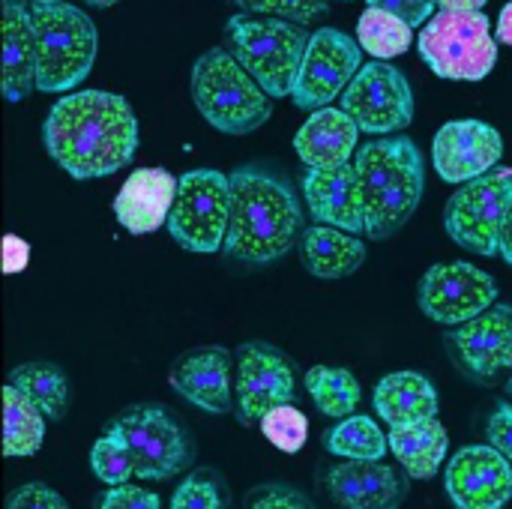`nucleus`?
I'll use <instances>...</instances> for the list:
<instances>
[{
  "instance_id": "4c0bfd02",
  "label": "nucleus",
  "mask_w": 512,
  "mask_h": 509,
  "mask_svg": "<svg viewBox=\"0 0 512 509\" xmlns=\"http://www.w3.org/2000/svg\"><path fill=\"white\" fill-rule=\"evenodd\" d=\"M6 507L9 509H21V507L66 509V501H63L54 489H48L45 483H27V486L15 489V492L6 498Z\"/></svg>"
},
{
  "instance_id": "a18cd8bd",
  "label": "nucleus",
  "mask_w": 512,
  "mask_h": 509,
  "mask_svg": "<svg viewBox=\"0 0 512 509\" xmlns=\"http://www.w3.org/2000/svg\"><path fill=\"white\" fill-rule=\"evenodd\" d=\"M81 3L96 6V9H108V6H114V3H120V0H81Z\"/></svg>"
},
{
  "instance_id": "f8f14e48",
  "label": "nucleus",
  "mask_w": 512,
  "mask_h": 509,
  "mask_svg": "<svg viewBox=\"0 0 512 509\" xmlns=\"http://www.w3.org/2000/svg\"><path fill=\"white\" fill-rule=\"evenodd\" d=\"M498 300V282L492 273L468 261L432 264L417 288V303L426 318L456 327L465 324Z\"/></svg>"
},
{
  "instance_id": "393cba45",
  "label": "nucleus",
  "mask_w": 512,
  "mask_h": 509,
  "mask_svg": "<svg viewBox=\"0 0 512 509\" xmlns=\"http://www.w3.org/2000/svg\"><path fill=\"white\" fill-rule=\"evenodd\" d=\"M375 411L393 426H408L438 417V390L420 372H393L375 387Z\"/></svg>"
},
{
  "instance_id": "ea45409f",
  "label": "nucleus",
  "mask_w": 512,
  "mask_h": 509,
  "mask_svg": "<svg viewBox=\"0 0 512 509\" xmlns=\"http://www.w3.org/2000/svg\"><path fill=\"white\" fill-rule=\"evenodd\" d=\"M486 435H489V444L512 462V405H498L492 411L486 423Z\"/></svg>"
},
{
  "instance_id": "bb28decb",
  "label": "nucleus",
  "mask_w": 512,
  "mask_h": 509,
  "mask_svg": "<svg viewBox=\"0 0 512 509\" xmlns=\"http://www.w3.org/2000/svg\"><path fill=\"white\" fill-rule=\"evenodd\" d=\"M45 441V414L12 384L3 387V453L9 459L36 456Z\"/></svg>"
},
{
  "instance_id": "c03bdc74",
  "label": "nucleus",
  "mask_w": 512,
  "mask_h": 509,
  "mask_svg": "<svg viewBox=\"0 0 512 509\" xmlns=\"http://www.w3.org/2000/svg\"><path fill=\"white\" fill-rule=\"evenodd\" d=\"M501 258L512 267V201L504 216V228H501Z\"/></svg>"
},
{
  "instance_id": "72a5a7b5",
  "label": "nucleus",
  "mask_w": 512,
  "mask_h": 509,
  "mask_svg": "<svg viewBox=\"0 0 512 509\" xmlns=\"http://www.w3.org/2000/svg\"><path fill=\"white\" fill-rule=\"evenodd\" d=\"M243 12L264 15V18H285L294 24H309L327 15L330 0H234Z\"/></svg>"
},
{
  "instance_id": "aec40b11",
  "label": "nucleus",
  "mask_w": 512,
  "mask_h": 509,
  "mask_svg": "<svg viewBox=\"0 0 512 509\" xmlns=\"http://www.w3.org/2000/svg\"><path fill=\"white\" fill-rule=\"evenodd\" d=\"M303 192L315 222L336 225L351 234H366L357 165L345 162L339 168H309L303 177Z\"/></svg>"
},
{
  "instance_id": "e433bc0d",
  "label": "nucleus",
  "mask_w": 512,
  "mask_h": 509,
  "mask_svg": "<svg viewBox=\"0 0 512 509\" xmlns=\"http://www.w3.org/2000/svg\"><path fill=\"white\" fill-rule=\"evenodd\" d=\"M96 507L102 509H156L162 507L156 492H147L144 486H111L102 498H96Z\"/></svg>"
},
{
  "instance_id": "4be33fe9",
  "label": "nucleus",
  "mask_w": 512,
  "mask_h": 509,
  "mask_svg": "<svg viewBox=\"0 0 512 509\" xmlns=\"http://www.w3.org/2000/svg\"><path fill=\"white\" fill-rule=\"evenodd\" d=\"M360 126L342 108H318L312 117L297 129L294 150L309 168H339L351 162L357 150Z\"/></svg>"
},
{
  "instance_id": "c756f323",
  "label": "nucleus",
  "mask_w": 512,
  "mask_h": 509,
  "mask_svg": "<svg viewBox=\"0 0 512 509\" xmlns=\"http://www.w3.org/2000/svg\"><path fill=\"white\" fill-rule=\"evenodd\" d=\"M357 42L375 60H390V57H399V54H405L411 48L414 30L399 15L366 6V12L357 21Z\"/></svg>"
},
{
  "instance_id": "b1692460",
  "label": "nucleus",
  "mask_w": 512,
  "mask_h": 509,
  "mask_svg": "<svg viewBox=\"0 0 512 509\" xmlns=\"http://www.w3.org/2000/svg\"><path fill=\"white\" fill-rule=\"evenodd\" d=\"M300 261L318 279H345L366 261V246L357 234L336 225H312L300 237Z\"/></svg>"
},
{
  "instance_id": "39448f33",
  "label": "nucleus",
  "mask_w": 512,
  "mask_h": 509,
  "mask_svg": "<svg viewBox=\"0 0 512 509\" xmlns=\"http://www.w3.org/2000/svg\"><path fill=\"white\" fill-rule=\"evenodd\" d=\"M189 87L201 117L225 135H249L273 114V96L228 48L204 51L192 66Z\"/></svg>"
},
{
  "instance_id": "6e6552de",
  "label": "nucleus",
  "mask_w": 512,
  "mask_h": 509,
  "mask_svg": "<svg viewBox=\"0 0 512 509\" xmlns=\"http://www.w3.org/2000/svg\"><path fill=\"white\" fill-rule=\"evenodd\" d=\"M231 225V177L216 168H192L177 180V198L168 213V234L195 255L225 246Z\"/></svg>"
},
{
  "instance_id": "c9c22d12",
  "label": "nucleus",
  "mask_w": 512,
  "mask_h": 509,
  "mask_svg": "<svg viewBox=\"0 0 512 509\" xmlns=\"http://www.w3.org/2000/svg\"><path fill=\"white\" fill-rule=\"evenodd\" d=\"M246 507L303 509V507H312V501H309L300 489H294V486H285V483H267V486H258V489H252V492L246 495Z\"/></svg>"
},
{
  "instance_id": "dca6fc26",
  "label": "nucleus",
  "mask_w": 512,
  "mask_h": 509,
  "mask_svg": "<svg viewBox=\"0 0 512 509\" xmlns=\"http://www.w3.org/2000/svg\"><path fill=\"white\" fill-rule=\"evenodd\" d=\"M504 156V135L483 120H450L435 132L432 162L441 180L468 183L498 168Z\"/></svg>"
},
{
  "instance_id": "7c9ffc66",
  "label": "nucleus",
  "mask_w": 512,
  "mask_h": 509,
  "mask_svg": "<svg viewBox=\"0 0 512 509\" xmlns=\"http://www.w3.org/2000/svg\"><path fill=\"white\" fill-rule=\"evenodd\" d=\"M324 447L330 456L342 459H384L390 450V438L369 417H345L336 429L324 435Z\"/></svg>"
},
{
  "instance_id": "7ed1b4c3",
  "label": "nucleus",
  "mask_w": 512,
  "mask_h": 509,
  "mask_svg": "<svg viewBox=\"0 0 512 509\" xmlns=\"http://www.w3.org/2000/svg\"><path fill=\"white\" fill-rule=\"evenodd\" d=\"M366 237L390 240L417 213L426 189V162L411 138H378L357 150Z\"/></svg>"
},
{
  "instance_id": "a878e982",
  "label": "nucleus",
  "mask_w": 512,
  "mask_h": 509,
  "mask_svg": "<svg viewBox=\"0 0 512 509\" xmlns=\"http://www.w3.org/2000/svg\"><path fill=\"white\" fill-rule=\"evenodd\" d=\"M387 438L393 456L399 459V465L408 471L411 480H432L441 471L450 450V435L438 423V417L408 426H393Z\"/></svg>"
},
{
  "instance_id": "79ce46f5",
  "label": "nucleus",
  "mask_w": 512,
  "mask_h": 509,
  "mask_svg": "<svg viewBox=\"0 0 512 509\" xmlns=\"http://www.w3.org/2000/svg\"><path fill=\"white\" fill-rule=\"evenodd\" d=\"M495 39L512 48V0L501 9V15H498V33H495Z\"/></svg>"
},
{
  "instance_id": "2f4dec72",
  "label": "nucleus",
  "mask_w": 512,
  "mask_h": 509,
  "mask_svg": "<svg viewBox=\"0 0 512 509\" xmlns=\"http://www.w3.org/2000/svg\"><path fill=\"white\" fill-rule=\"evenodd\" d=\"M90 468H93L96 480H102L105 486H123L135 477V459H132L126 441L111 429H108V435H102L93 444Z\"/></svg>"
},
{
  "instance_id": "6ab92c4d",
  "label": "nucleus",
  "mask_w": 512,
  "mask_h": 509,
  "mask_svg": "<svg viewBox=\"0 0 512 509\" xmlns=\"http://www.w3.org/2000/svg\"><path fill=\"white\" fill-rule=\"evenodd\" d=\"M327 495L345 509H396L408 495V483L384 459H345L330 468Z\"/></svg>"
},
{
  "instance_id": "f704fd0d",
  "label": "nucleus",
  "mask_w": 512,
  "mask_h": 509,
  "mask_svg": "<svg viewBox=\"0 0 512 509\" xmlns=\"http://www.w3.org/2000/svg\"><path fill=\"white\" fill-rule=\"evenodd\" d=\"M171 507L174 509H219L225 507V495L219 489V483L207 474L201 477H189L186 483L177 486V492L171 495Z\"/></svg>"
},
{
  "instance_id": "4468645a",
  "label": "nucleus",
  "mask_w": 512,
  "mask_h": 509,
  "mask_svg": "<svg viewBox=\"0 0 512 509\" xmlns=\"http://www.w3.org/2000/svg\"><path fill=\"white\" fill-rule=\"evenodd\" d=\"M237 420L243 426L261 423V417L276 408L297 402L294 363L285 351L270 342H243L237 348Z\"/></svg>"
},
{
  "instance_id": "423d86ee",
  "label": "nucleus",
  "mask_w": 512,
  "mask_h": 509,
  "mask_svg": "<svg viewBox=\"0 0 512 509\" xmlns=\"http://www.w3.org/2000/svg\"><path fill=\"white\" fill-rule=\"evenodd\" d=\"M225 39L231 54L246 66V72L273 96H291L306 48L309 33L300 24L285 18H252V15H231L225 27Z\"/></svg>"
},
{
  "instance_id": "5701e85b",
  "label": "nucleus",
  "mask_w": 512,
  "mask_h": 509,
  "mask_svg": "<svg viewBox=\"0 0 512 509\" xmlns=\"http://www.w3.org/2000/svg\"><path fill=\"white\" fill-rule=\"evenodd\" d=\"M3 96L21 102L36 87V39L30 0H3Z\"/></svg>"
},
{
  "instance_id": "cd10ccee",
  "label": "nucleus",
  "mask_w": 512,
  "mask_h": 509,
  "mask_svg": "<svg viewBox=\"0 0 512 509\" xmlns=\"http://www.w3.org/2000/svg\"><path fill=\"white\" fill-rule=\"evenodd\" d=\"M9 384L21 390L48 420H63L69 408V378L54 363H24L9 372Z\"/></svg>"
},
{
  "instance_id": "9d476101",
  "label": "nucleus",
  "mask_w": 512,
  "mask_h": 509,
  "mask_svg": "<svg viewBox=\"0 0 512 509\" xmlns=\"http://www.w3.org/2000/svg\"><path fill=\"white\" fill-rule=\"evenodd\" d=\"M108 429L126 441L135 459L138 480L162 483L192 465V447L186 432L159 405H132Z\"/></svg>"
},
{
  "instance_id": "412c9836",
  "label": "nucleus",
  "mask_w": 512,
  "mask_h": 509,
  "mask_svg": "<svg viewBox=\"0 0 512 509\" xmlns=\"http://www.w3.org/2000/svg\"><path fill=\"white\" fill-rule=\"evenodd\" d=\"M174 198V174H168L165 168H135L114 198V216L129 234H150L168 222Z\"/></svg>"
},
{
  "instance_id": "1a4fd4ad",
  "label": "nucleus",
  "mask_w": 512,
  "mask_h": 509,
  "mask_svg": "<svg viewBox=\"0 0 512 509\" xmlns=\"http://www.w3.org/2000/svg\"><path fill=\"white\" fill-rule=\"evenodd\" d=\"M510 201L512 168H492L489 174L462 183L444 210L450 240L483 258L501 255V228Z\"/></svg>"
},
{
  "instance_id": "49530a36",
  "label": "nucleus",
  "mask_w": 512,
  "mask_h": 509,
  "mask_svg": "<svg viewBox=\"0 0 512 509\" xmlns=\"http://www.w3.org/2000/svg\"><path fill=\"white\" fill-rule=\"evenodd\" d=\"M510 393H512V381H510Z\"/></svg>"
},
{
  "instance_id": "2eb2a0df",
  "label": "nucleus",
  "mask_w": 512,
  "mask_h": 509,
  "mask_svg": "<svg viewBox=\"0 0 512 509\" xmlns=\"http://www.w3.org/2000/svg\"><path fill=\"white\" fill-rule=\"evenodd\" d=\"M444 345L471 381H495L504 369H512V306H495L456 324L444 336Z\"/></svg>"
},
{
  "instance_id": "a211bd4d",
  "label": "nucleus",
  "mask_w": 512,
  "mask_h": 509,
  "mask_svg": "<svg viewBox=\"0 0 512 509\" xmlns=\"http://www.w3.org/2000/svg\"><path fill=\"white\" fill-rule=\"evenodd\" d=\"M231 351L222 345H207L186 351L174 360L168 372V384L177 396L207 414H228L234 408L231 399Z\"/></svg>"
},
{
  "instance_id": "473e14b6",
  "label": "nucleus",
  "mask_w": 512,
  "mask_h": 509,
  "mask_svg": "<svg viewBox=\"0 0 512 509\" xmlns=\"http://www.w3.org/2000/svg\"><path fill=\"white\" fill-rule=\"evenodd\" d=\"M261 432L282 453H297V450H303V444L309 438V420L303 411L294 408V402H288V405L270 408L261 417Z\"/></svg>"
},
{
  "instance_id": "f257e3e1",
  "label": "nucleus",
  "mask_w": 512,
  "mask_h": 509,
  "mask_svg": "<svg viewBox=\"0 0 512 509\" xmlns=\"http://www.w3.org/2000/svg\"><path fill=\"white\" fill-rule=\"evenodd\" d=\"M42 144L72 180L111 177L138 150V120L120 93L72 90L51 105Z\"/></svg>"
},
{
  "instance_id": "9b49d317",
  "label": "nucleus",
  "mask_w": 512,
  "mask_h": 509,
  "mask_svg": "<svg viewBox=\"0 0 512 509\" xmlns=\"http://www.w3.org/2000/svg\"><path fill=\"white\" fill-rule=\"evenodd\" d=\"M342 111L369 135L399 132L414 120V93L402 69L387 60L363 63L348 90L342 93Z\"/></svg>"
},
{
  "instance_id": "f03ea898",
  "label": "nucleus",
  "mask_w": 512,
  "mask_h": 509,
  "mask_svg": "<svg viewBox=\"0 0 512 509\" xmlns=\"http://www.w3.org/2000/svg\"><path fill=\"white\" fill-rule=\"evenodd\" d=\"M228 177L231 225L222 252L252 267L285 258L303 231V207L291 186L261 168H237Z\"/></svg>"
},
{
  "instance_id": "0eeeda50",
  "label": "nucleus",
  "mask_w": 512,
  "mask_h": 509,
  "mask_svg": "<svg viewBox=\"0 0 512 509\" xmlns=\"http://www.w3.org/2000/svg\"><path fill=\"white\" fill-rule=\"evenodd\" d=\"M420 54L438 78L483 81L498 63V39L483 12L441 9L420 30Z\"/></svg>"
},
{
  "instance_id": "37998d69",
  "label": "nucleus",
  "mask_w": 512,
  "mask_h": 509,
  "mask_svg": "<svg viewBox=\"0 0 512 509\" xmlns=\"http://www.w3.org/2000/svg\"><path fill=\"white\" fill-rule=\"evenodd\" d=\"M489 0H438V9H450V12H483Z\"/></svg>"
},
{
  "instance_id": "f3484780",
  "label": "nucleus",
  "mask_w": 512,
  "mask_h": 509,
  "mask_svg": "<svg viewBox=\"0 0 512 509\" xmlns=\"http://www.w3.org/2000/svg\"><path fill=\"white\" fill-rule=\"evenodd\" d=\"M450 501L459 509H501L512 498V462L489 447H462L444 474Z\"/></svg>"
},
{
  "instance_id": "c85d7f7f",
  "label": "nucleus",
  "mask_w": 512,
  "mask_h": 509,
  "mask_svg": "<svg viewBox=\"0 0 512 509\" xmlns=\"http://www.w3.org/2000/svg\"><path fill=\"white\" fill-rule=\"evenodd\" d=\"M306 390L318 405V411L333 420L351 417L363 399L360 381L348 369H333V366H312L306 372Z\"/></svg>"
},
{
  "instance_id": "a19ab883",
  "label": "nucleus",
  "mask_w": 512,
  "mask_h": 509,
  "mask_svg": "<svg viewBox=\"0 0 512 509\" xmlns=\"http://www.w3.org/2000/svg\"><path fill=\"white\" fill-rule=\"evenodd\" d=\"M27 258H30V249L24 240H18L15 234H9L3 240V270L6 273H21L27 267Z\"/></svg>"
},
{
  "instance_id": "20e7f679",
  "label": "nucleus",
  "mask_w": 512,
  "mask_h": 509,
  "mask_svg": "<svg viewBox=\"0 0 512 509\" xmlns=\"http://www.w3.org/2000/svg\"><path fill=\"white\" fill-rule=\"evenodd\" d=\"M30 15L36 39V90L72 93L96 63V24L66 0H30Z\"/></svg>"
},
{
  "instance_id": "ddd939ff",
  "label": "nucleus",
  "mask_w": 512,
  "mask_h": 509,
  "mask_svg": "<svg viewBox=\"0 0 512 509\" xmlns=\"http://www.w3.org/2000/svg\"><path fill=\"white\" fill-rule=\"evenodd\" d=\"M360 51L363 45L336 27L315 30L291 93L294 105L303 111H318L327 108L336 96H342L354 75L363 69Z\"/></svg>"
},
{
  "instance_id": "58836bf2",
  "label": "nucleus",
  "mask_w": 512,
  "mask_h": 509,
  "mask_svg": "<svg viewBox=\"0 0 512 509\" xmlns=\"http://www.w3.org/2000/svg\"><path fill=\"white\" fill-rule=\"evenodd\" d=\"M369 6L393 12L402 21H408L411 27H417V24H429L432 21V12H435L438 0H369Z\"/></svg>"
}]
</instances>
